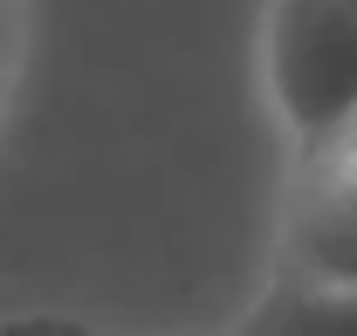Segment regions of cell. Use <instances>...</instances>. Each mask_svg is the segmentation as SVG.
Here are the masks:
<instances>
[{
  "label": "cell",
  "instance_id": "1",
  "mask_svg": "<svg viewBox=\"0 0 357 336\" xmlns=\"http://www.w3.org/2000/svg\"><path fill=\"white\" fill-rule=\"evenodd\" d=\"M261 83L268 110L296 151L330 144L357 117V7L351 0H268Z\"/></svg>",
  "mask_w": 357,
  "mask_h": 336
},
{
  "label": "cell",
  "instance_id": "2",
  "mask_svg": "<svg viewBox=\"0 0 357 336\" xmlns=\"http://www.w3.org/2000/svg\"><path fill=\"white\" fill-rule=\"evenodd\" d=\"M282 275L316 289H357V192L316 158H296V185L282 213Z\"/></svg>",
  "mask_w": 357,
  "mask_h": 336
},
{
  "label": "cell",
  "instance_id": "3",
  "mask_svg": "<svg viewBox=\"0 0 357 336\" xmlns=\"http://www.w3.org/2000/svg\"><path fill=\"white\" fill-rule=\"evenodd\" d=\"M241 336H357V289H316L282 275Z\"/></svg>",
  "mask_w": 357,
  "mask_h": 336
},
{
  "label": "cell",
  "instance_id": "4",
  "mask_svg": "<svg viewBox=\"0 0 357 336\" xmlns=\"http://www.w3.org/2000/svg\"><path fill=\"white\" fill-rule=\"evenodd\" d=\"M296 158H316V165L330 171V178H344V185L357 192V117H351L344 130H337L330 144H316V151H296Z\"/></svg>",
  "mask_w": 357,
  "mask_h": 336
},
{
  "label": "cell",
  "instance_id": "5",
  "mask_svg": "<svg viewBox=\"0 0 357 336\" xmlns=\"http://www.w3.org/2000/svg\"><path fill=\"white\" fill-rule=\"evenodd\" d=\"M14 55H21V0H0V83L14 76Z\"/></svg>",
  "mask_w": 357,
  "mask_h": 336
},
{
  "label": "cell",
  "instance_id": "6",
  "mask_svg": "<svg viewBox=\"0 0 357 336\" xmlns=\"http://www.w3.org/2000/svg\"><path fill=\"white\" fill-rule=\"evenodd\" d=\"M0 336H89V330H69V323H14V330Z\"/></svg>",
  "mask_w": 357,
  "mask_h": 336
}]
</instances>
